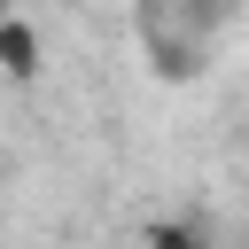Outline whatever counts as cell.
<instances>
[{
    "label": "cell",
    "mask_w": 249,
    "mask_h": 249,
    "mask_svg": "<svg viewBox=\"0 0 249 249\" xmlns=\"http://www.w3.org/2000/svg\"><path fill=\"white\" fill-rule=\"evenodd\" d=\"M226 8L233 0H140V31H148V47H156V70H202V47H210V31L226 23Z\"/></svg>",
    "instance_id": "obj_1"
},
{
    "label": "cell",
    "mask_w": 249,
    "mask_h": 249,
    "mask_svg": "<svg viewBox=\"0 0 249 249\" xmlns=\"http://www.w3.org/2000/svg\"><path fill=\"white\" fill-rule=\"evenodd\" d=\"M0 16H8V0H0Z\"/></svg>",
    "instance_id": "obj_2"
}]
</instances>
